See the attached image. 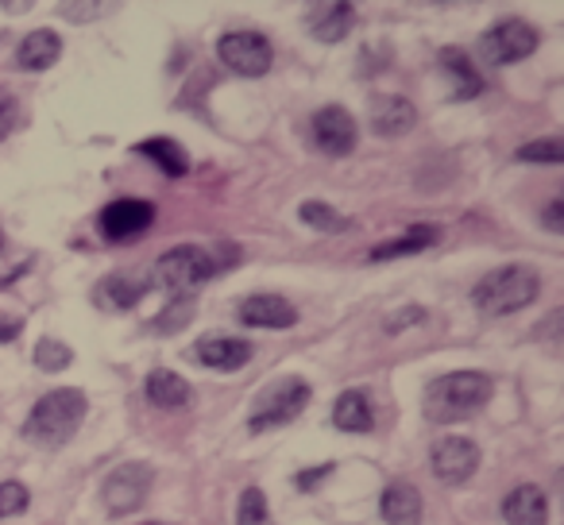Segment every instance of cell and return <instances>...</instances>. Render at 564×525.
Segmentation results:
<instances>
[{
	"instance_id": "d4e9b609",
	"label": "cell",
	"mask_w": 564,
	"mask_h": 525,
	"mask_svg": "<svg viewBox=\"0 0 564 525\" xmlns=\"http://www.w3.org/2000/svg\"><path fill=\"white\" fill-rule=\"evenodd\" d=\"M299 217H302V225L317 228V232H325V236H333V232H348V228H352V220L340 217V212L333 209V205H325V201H302Z\"/></svg>"
},
{
	"instance_id": "83f0119b",
	"label": "cell",
	"mask_w": 564,
	"mask_h": 525,
	"mask_svg": "<svg viewBox=\"0 0 564 525\" xmlns=\"http://www.w3.org/2000/svg\"><path fill=\"white\" fill-rule=\"evenodd\" d=\"M518 163H564V140L556 135H545V140H533L525 147H518Z\"/></svg>"
},
{
	"instance_id": "ac0fdd59",
	"label": "cell",
	"mask_w": 564,
	"mask_h": 525,
	"mask_svg": "<svg viewBox=\"0 0 564 525\" xmlns=\"http://www.w3.org/2000/svg\"><path fill=\"white\" fill-rule=\"evenodd\" d=\"M143 391H148V402L159 409H182L189 406V394H194V386L186 383V379L178 375V371H151L148 383H143Z\"/></svg>"
},
{
	"instance_id": "44dd1931",
	"label": "cell",
	"mask_w": 564,
	"mask_h": 525,
	"mask_svg": "<svg viewBox=\"0 0 564 525\" xmlns=\"http://www.w3.org/2000/svg\"><path fill=\"white\" fill-rule=\"evenodd\" d=\"M333 425L340 433H371L376 429V414H371V398L364 391H345L333 406Z\"/></svg>"
},
{
	"instance_id": "4316f807",
	"label": "cell",
	"mask_w": 564,
	"mask_h": 525,
	"mask_svg": "<svg viewBox=\"0 0 564 525\" xmlns=\"http://www.w3.org/2000/svg\"><path fill=\"white\" fill-rule=\"evenodd\" d=\"M236 525H271V510H267V494L259 486H248L236 506Z\"/></svg>"
},
{
	"instance_id": "1f68e13d",
	"label": "cell",
	"mask_w": 564,
	"mask_h": 525,
	"mask_svg": "<svg viewBox=\"0 0 564 525\" xmlns=\"http://www.w3.org/2000/svg\"><path fill=\"white\" fill-rule=\"evenodd\" d=\"M333 475V463H322V468H310V471H299L294 475V483H299V491H314L322 479H329Z\"/></svg>"
},
{
	"instance_id": "d6a6232c",
	"label": "cell",
	"mask_w": 564,
	"mask_h": 525,
	"mask_svg": "<svg viewBox=\"0 0 564 525\" xmlns=\"http://www.w3.org/2000/svg\"><path fill=\"white\" fill-rule=\"evenodd\" d=\"M12 124H17V101H12V97H0V140L12 132Z\"/></svg>"
},
{
	"instance_id": "74e56055",
	"label": "cell",
	"mask_w": 564,
	"mask_h": 525,
	"mask_svg": "<svg viewBox=\"0 0 564 525\" xmlns=\"http://www.w3.org/2000/svg\"><path fill=\"white\" fill-rule=\"evenodd\" d=\"M143 525H159V522H143Z\"/></svg>"
},
{
	"instance_id": "3957f363",
	"label": "cell",
	"mask_w": 564,
	"mask_h": 525,
	"mask_svg": "<svg viewBox=\"0 0 564 525\" xmlns=\"http://www.w3.org/2000/svg\"><path fill=\"white\" fill-rule=\"evenodd\" d=\"M538 291H541L538 275H533L530 267H522V263H510V267H499L479 278V286L471 291V302L479 306V314L507 317L530 306V302L538 298Z\"/></svg>"
},
{
	"instance_id": "e575fe53",
	"label": "cell",
	"mask_w": 564,
	"mask_h": 525,
	"mask_svg": "<svg viewBox=\"0 0 564 525\" xmlns=\"http://www.w3.org/2000/svg\"><path fill=\"white\" fill-rule=\"evenodd\" d=\"M58 12H63V17H97L101 9H97V4H63Z\"/></svg>"
},
{
	"instance_id": "4dcf8cb0",
	"label": "cell",
	"mask_w": 564,
	"mask_h": 525,
	"mask_svg": "<svg viewBox=\"0 0 564 525\" xmlns=\"http://www.w3.org/2000/svg\"><path fill=\"white\" fill-rule=\"evenodd\" d=\"M541 225H545L549 232H556V236L564 232V201H561V197H553V201L545 205V212H541Z\"/></svg>"
},
{
	"instance_id": "603a6c76",
	"label": "cell",
	"mask_w": 564,
	"mask_h": 525,
	"mask_svg": "<svg viewBox=\"0 0 564 525\" xmlns=\"http://www.w3.org/2000/svg\"><path fill=\"white\" fill-rule=\"evenodd\" d=\"M437 236H441V228L437 225H414V228H406L402 236H394V240H387V243H379L376 251H371V259H402V255H417V251H425V248H433L437 243Z\"/></svg>"
},
{
	"instance_id": "277c9868",
	"label": "cell",
	"mask_w": 564,
	"mask_h": 525,
	"mask_svg": "<svg viewBox=\"0 0 564 525\" xmlns=\"http://www.w3.org/2000/svg\"><path fill=\"white\" fill-rule=\"evenodd\" d=\"M213 275H217V263H213L209 251L194 248V243H178V248H171L155 263V275H151V283H155L159 291H166V294H189V291H197L202 283H209Z\"/></svg>"
},
{
	"instance_id": "4fadbf2b",
	"label": "cell",
	"mask_w": 564,
	"mask_h": 525,
	"mask_svg": "<svg viewBox=\"0 0 564 525\" xmlns=\"http://www.w3.org/2000/svg\"><path fill=\"white\" fill-rule=\"evenodd\" d=\"M194 356H197V363L209 371H240L251 363L256 348L243 337H205V340H197Z\"/></svg>"
},
{
	"instance_id": "9c48e42d",
	"label": "cell",
	"mask_w": 564,
	"mask_h": 525,
	"mask_svg": "<svg viewBox=\"0 0 564 525\" xmlns=\"http://www.w3.org/2000/svg\"><path fill=\"white\" fill-rule=\"evenodd\" d=\"M151 225H155V205L143 201V197H117V201L105 205L101 217H97L101 236H105V240H112V243L140 240Z\"/></svg>"
},
{
	"instance_id": "8d00e7d4",
	"label": "cell",
	"mask_w": 564,
	"mask_h": 525,
	"mask_svg": "<svg viewBox=\"0 0 564 525\" xmlns=\"http://www.w3.org/2000/svg\"><path fill=\"white\" fill-rule=\"evenodd\" d=\"M0 248H4V232H0Z\"/></svg>"
},
{
	"instance_id": "7c38bea8",
	"label": "cell",
	"mask_w": 564,
	"mask_h": 525,
	"mask_svg": "<svg viewBox=\"0 0 564 525\" xmlns=\"http://www.w3.org/2000/svg\"><path fill=\"white\" fill-rule=\"evenodd\" d=\"M240 321L248 329H291L299 325V309L279 294H251L240 302Z\"/></svg>"
},
{
	"instance_id": "5bb4252c",
	"label": "cell",
	"mask_w": 564,
	"mask_h": 525,
	"mask_svg": "<svg viewBox=\"0 0 564 525\" xmlns=\"http://www.w3.org/2000/svg\"><path fill=\"white\" fill-rule=\"evenodd\" d=\"M414 124H417V109L406 97H399V94L371 97V128H376V135L399 140V135H406Z\"/></svg>"
},
{
	"instance_id": "8992f818",
	"label": "cell",
	"mask_w": 564,
	"mask_h": 525,
	"mask_svg": "<svg viewBox=\"0 0 564 525\" xmlns=\"http://www.w3.org/2000/svg\"><path fill=\"white\" fill-rule=\"evenodd\" d=\"M533 51H538V32H533V24H525L522 17L499 20V24L479 35V58H484L487 66L522 63Z\"/></svg>"
},
{
	"instance_id": "8fae6325",
	"label": "cell",
	"mask_w": 564,
	"mask_h": 525,
	"mask_svg": "<svg viewBox=\"0 0 564 525\" xmlns=\"http://www.w3.org/2000/svg\"><path fill=\"white\" fill-rule=\"evenodd\" d=\"M314 143L329 158H345L356 151V120L340 105H325L314 112Z\"/></svg>"
},
{
	"instance_id": "7a4b0ae2",
	"label": "cell",
	"mask_w": 564,
	"mask_h": 525,
	"mask_svg": "<svg viewBox=\"0 0 564 525\" xmlns=\"http://www.w3.org/2000/svg\"><path fill=\"white\" fill-rule=\"evenodd\" d=\"M86 409H89L86 394L74 391V386H58V391L43 394V398L32 406L28 425H24V437L40 448L70 445V437L82 429V422H86Z\"/></svg>"
},
{
	"instance_id": "ffe728a7",
	"label": "cell",
	"mask_w": 564,
	"mask_h": 525,
	"mask_svg": "<svg viewBox=\"0 0 564 525\" xmlns=\"http://www.w3.org/2000/svg\"><path fill=\"white\" fill-rule=\"evenodd\" d=\"M143 291H148V283H135L128 275H109L94 286V302L97 309H109V314H128L143 298Z\"/></svg>"
},
{
	"instance_id": "7402d4cb",
	"label": "cell",
	"mask_w": 564,
	"mask_h": 525,
	"mask_svg": "<svg viewBox=\"0 0 564 525\" xmlns=\"http://www.w3.org/2000/svg\"><path fill=\"white\" fill-rule=\"evenodd\" d=\"M441 66H445V70L453 74V81H456L453 101H471V97L484 94V78H479V70L471 66V58L464 55L460 47H445V51H441Z\"/></svg>"
},
{
	"instance_id": "ba28073f",
	"label": "cell",
	"mask_w": 564,
	"mask_h": 525,
	"mask_svg": "<svg viewBox=\"0 0 564 525\" xmlns=\"http://www.w3.org/2000/svg\"><path fill=\"white\" fill-rule=\"evenodd\" d=\"M151 479H155V471H151L148 463H140V460L120 463L117 471H109V479H105V486H101L105 510H109L112 517L140 510L143 499H148V491H151Z\"/></svg>"
},
{
	"instance_id": "484cf974",
	"label": "cell",
	"mask_w": 564,
	"mask_h": 525,
	"mask_svg": "<svg viewBox=\"0 0 564 525\" xmlns=\"http://www.w3.org/2000/svg\"><path fill=\"white\" fill-rule=\"evenodd\" d=\"M70 363H74V352H70V344H63V340L43 337L40 344H35V368L47 371V375H58V371H66Z\"/></svg>"
},
{
	"instance_id": "f546056e",
	"label": "cell",
	"mask_w": 564,
	"mask_h": 525,
	"mask_svg": "<svg viewBox=\"0 0 564 525\" xmlns=\"http://www.w3.org/2000/svg\"><path fill=\"white\" fill-rule=\"evenodd\" d=\"M189 317H194V302H189V298H171V309L155 317V332H178Z\"/></svg>"
},
{
	"instance_id": "52a82bcc",
	"label": "cell",
	"mask_w": 564,
	"mask_h": 525,
	"mask_svg": "<svg viewBox=\"0 0 564 525\" xmlns=\"http://www.w3.org/2000/svg\"><path fill=\"white\" fill-rule=\"evenodd\" d=\"M217 55L220 63L228 66L232 74L240 78H263L274 63V51H271V40L259 32H228L220 35L217 43Z\"/></svg>"
},
{
	"instance_id": "836d02e7",
	"label": "cell",
	"mask_w": 564,
	"mask_h": 525,
	"mask_svg": "<svg viewBox=\"0 0 564 525\" xmlns=\"http://www.w3.org/2000/svg\"><path fill=\"white\" fill-rule=\"evenodd\" d=\"M422 309H402V314H394L391 321H387V329L391 332H402V325H414V321H422Z\"/></svg>"
},
{
	"instance_id": "6da1fadb",
	"label": "cell",
	"mask_w": 564,
	"mask_h": 525,
	"mask_svg": "<svg viewBox=\"0 0 564 525\" xmlns=\"http://www.w3.org/2000/svg\"><path fill=\"white\" fill-rule=\"evenodd\" d=\"M491 402V379L484 371H448L425 386V422L433 425H460L476 417Z\"/></svg>"
},
{
	"instance_id": "cb8c5ba5",
	"label": "cell",
	"mask_w": 564,
	"mask_h": 525,
	"mask_svg": "<svg viewBox=\"0 0 564 525\" xmlns=\"http://www.w3.org/2000/svg\"><path fill=\"white\" fill-rule=\"evenodd\" d=\"M140 155H148L151 163L159 166V171L166 174V178H182V174L189 171V158H186V151H182V143H174V140H143L140 143Z\"/></svg>"
},
{
	"instance_id": "d590c367",
	"label": "cell",
	"mask_w": 564,
	"mask_h": 525,
	"mask_svg": "<svg viewBox=\"0 0 564 525\" xmlns=\"http://www.w3.org/2000/svg\"><path fill=\"white\" fill-rule=\"evenodd\" d=\"M17 337H20V321H0V344H9Z\"/></svg>"
},
{
	"instance_id": "9a60e30c",
	"label": "cell",
	"mask_w": 564,
	"mask_h": 525,
	"mask_svg": "<svg viewBox=\"0 0 564 525\" xmlns=\"http://www.w3.org/2000/svg\"><path fill=\"white\" fill-rule=\"evenodd\" d=\"M502 517L507 525H549V499L541 486L522 483L502 499Z\"/></svg>"
},
{
	"instance_id": "d6986e66",
	"label": "cell",
	"mask_w": 564,
	"mask_h": 525,
	"mask_svg": "<svg viewBox=\"0 0 564 525\" xmlns=\"http://www.w3.org/2000/svg\"><path fill=\"white\" fill-rule=\"evenodd\" d=\"M379 510H383L387 525H417L422 522V491L410 483H391L383 491Z\"/></svg>"
},
{
	"instance_id": "5b68a950",
	"label": "cell",
	"mask_w": 564,
	"mask_h": 525,
	"mask_svg": "<svg viewBox=\"0 0 564 525\" xmlns=\"http://www.w3.org/2000/svg\"><path fill=\"white\" fill-rule=\"evenodd\" d=\"M310 383L299 375L291 379H274L271 386H263L259 394L256 409H251V433H263V429H274V425H286L310 406Z\"/></svg>"
},
{
	"instance_id": "2e32d148",
	"label": "cell",
	"mask_w": 564,
	"mask_h": 525,
	"mask_svg": "<svg viewBox=\"0 0 564 525\" xmlns=\"http://www.w3.org/2000/svg\"><path fill=\"white\" fill-rule=\"evenodd\" d=\"M58 55H63V40H58V32H51V28H40V32L24 35L17 47V66L20 70H51V66L58 63Z\"/></svg>"
},
{
	"instance_id": "e0dca14e",
	"label": "cell",
	"mask_w": 564,
	"mask_h": 525,
	"mask_svg": "<svg viewBox=\"0 0 564 525\" xmlns=\"http://www.w3.org/2000/svg\"><path fill=\"white\" fill-rule=\"evenodd\" d=\"M356 28V9L352 4H340V0H329V4H317L310 12V32L322 43H340L348 40V32Z\"/></svg>"
},
{
	"instance_id": "f1b7e54d",
	"label": "cell",
	"mask_w": 564,
	"mask_h": 525,
	"mask_svg": "<svg viewBox=\"0 0 564 525\" xmlns=\"http://www.w3.org/2000/svg\"><path fill=\"white\" fill-rule=\"evenodd\" d=\"M32 494H28L24 483L9 479V483H0V517H12V514H24Z\"/></svg>"
},
{
	"instance_id": "30bf717a",
	"label": "cell",
	"mask_w": 564,
	"mask_h": 525,
	"mask_svg": "<svg viewBox=\"0 0 564 525\" xmlns=\"http://www.w3.org/2000/svg\"><path fill=\"white\" fill-rule=\"evenodd\" d=\"M433 475L441 479V483H453V486H460V483H468L471 475H476V468H479V448H476V440H468V437H445V440H437L433 445Z\"/></svg>"
}]
</instances>
